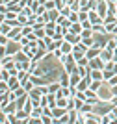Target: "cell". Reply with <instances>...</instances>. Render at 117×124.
<instances>
[{
	"mask_svg": "<svg viewBox=\"0 0 117 124\" xmlns=\"http://www.w3.org/2000/svg\"><path fill=\"white\" fill-rule=\"evenodd\" d=\"M87 52V46H84V43H78V45H74V48H72V56H74V59H80V57L86 56Z\"/></svg>",
	"mask_w": 117,
	"mask_h": 124,
	"instance_id": "5",
	"label": "cell"
},
{
	"mask_svg": "<svg viewBox=\"0 0 117 124\" xmlns=\"http://www.w3.org/2000/svg\"><path fill=\"white\" fill-rule=\"evenodd\" d=\"M17 109H19V106H17V100H11L8 106H4V108H0V111L6 115H15L17 113Z\"/></svg>",
	"mask_w": 117,
	"mask_h": 124,
	"instance_id": "6",
	"label": "cell"
},
{
	"mask_svg": "<svg viewBox=\"0 0 117 124\" xmlns=\"http://www.w3.org/2000/svg\"><path fill=\"white\" fill-rule=\"evenodd\" d=\"M89 67H91V69H100V70H104L106 63L102 61L100 56H99V57H93V59H89Z\"/></svg>",
	"mask_w": 117,
	"mask_h": 124,
	"instance_id": "7",
	"label": "cell"
},
{
	"mask_svg": "<svg viewBox=\"0 0 117 124\" xmlns=\"http://www.w3.org/2000/svg\"><path fill=\"white\" fill-rule=\"evenodd\" d=\"M100 59L104 63L113 61V50H110V48H102V50H100Z\"/></svg>",
	"mask_w": 117,
	"mask_h": 124,
	"instance_id": "8",
	"label": "cell"
},
{
	"mask_svg": "<svg viewBox=\"0 0 117 124\" xmlns=\"http://www.w3.org/2000/svg\"><path fill=\"white\" fill-rule=\"evenodd\" d=\"M108 22H117V17H115V13H108V15L104 17V24H108Z\"/></svg>",
	"mask_w": 117,
	"mask_h": 124,
	"instance_id": "20",
	"label": "cell"
},
{
	"mask_svg": "<svg viewBox=\"0 0 117 124\" xmlns=\"http://www.w3.org/2000/svg\"><path fill=\"white\" fill-rule=\"evenodd\" d=\"M71 31H72V33H76V35H82V31H84L82 22H72V24H71Z\"/></svg>",
	"mask_w": 117,
	"mask_h": 124,
	"instance_id": "13",
	"label": "cell"
},
{
	"mask_svg": "<svg viewBox=\"0 0 117 124\" xmlns=\"http://www.w3.org/2000/svg\"><path fill=\"white\" fill-rule=\"evenodd\" d=\"M97 93H99V98H100L102 102H110V100H112L113 96H115V94H113V89H112V85H110L108 82H102L100 89H99Z\"/></svg>",
	"mask_w": 117,
	"mask_h": 124,
	"instance_id": "1",
	"label": "cell"
},
{
	"mask_svg": "<svg viewBox=\"0 0 117 124\" xmlns=\"http://www.w3.org/2000/svg\"><path fill=\"white\" fill-rule=\"evenodd\" d=\"M113 39H115V41H117V33H113Z\"/></svg>",
	"mask_w": 117,
	"mask_h": 124,
	"instance_id": "25",
	"label": "cell"
},
{
	"mask_svg": "<svg viewBox=\"0 0 117 124\" xmlns=\"http://www.w3.org/2000/svg\"><path fill=\"white\" fill-rule=\"evenodd\" d=\"M100 50H102V48H99V46L87 48V52H86V56L89 57V59H93V57H99V56H100Z\"/></svg>",
	"mask_w": 117,
	"mask_h": 124,
	"instance_id": "10",
	"label": "cell"
},
{
	"mask_svg": "<svg viewBox=\"0 0 117 124\" xmlns=\"http://www.w3.org/2000/svg\"><path fill=\"white\" fill-rule=\"evenodd\" d=\"M82 43H84V46L93 48V46H95V35H93V37H84V39H82Z\"/></svg>",
	"mask_w": 117,
	"mask_h": 124,
	"instance_id": "17",
	"label": "cell"
},
{
	"mask_svg": "<svg viewBox=\"0 0 117 124\" xmlns=\"http://www.w3.org/2000/svg\"><path fill=\"white\" fill-rule=\"evenodd\" d=\"M45 8H46V11L58 9V8H56V0H48V2H45Z\"/></svg>",
	"mask_w": 117,
	"mask_h": 124,
	"instance_id": "21",
	"label": "cell"
},
{
	"mask_svg": "<svg viewBox=\"0 0 117 124\" xmlns=\"http://www.w3.org/2000/svg\"><path fill=\"white\" fill-rule=\"evenodd\" d=\"M95 9H97V11H99V15L104 19V17L108 15V11H110V4H108V0H99Z\"/></svg>",
	"mask_w": 117,
	"mask_h": 124,
	"instance_id": "4",
	"label": "cell"
},
{
	"mask_svg": "<svg viewBox=\"0 0 117 124\" xmlns=\"http://www.w3.org/2000/svg\"><path fill=\"white\" fill-rule=\"evenodd\" d=\"M34 33H36L39 39H43V37L46 35V30H45V24H41V22H36L34 24Z\"/></svg>",
	"mask_w": 117,
	"mask_h": 124,
	"instance_id": "9",
	"label": "cell"
},
{
	"mask_svg": "<svg viewBox=\"0 0 117 124\" xmlns=\"http://www.w3.org/2000/svg\"><path fill=\"white\" fill-rule=\"evenodd\" d=\"M11 78V70H8V69L0 67V80H4V82H8Z\"/></svg>",
	"mask_w": 117,
	"mask_h": 124,
	"instance_id": "16",
	"label": "cell"
},
{
	"mask_svg": "<svg viewBox=\"0 0 117 124\" xmlns=\"http://www.w3.org/2000/svg\"><path fill=\"white\" fill-rule=\"evenodd\" d=\"M69 76H71V87H76L78 82L82 80V76L78 74V70H76V72H72V74H69Z\"/></svg>",
	"mask_w": 117,
	"mask_h": 124,
	"instance_id": "15",
	"label": "cell"
},
{
	"mask_svg": "<svg viewBox=\"0 0 117 124\" xmlns=\"http://www.w3.org/2000/svg\"><path fill=\"white\" fill-rule=\"evenodd\" d=\"M108 83H110L112 87H113V85H117V74H115V76L112 78V80H108Z\"/></svg>",
	"mask_w": 117,
	"mask_h": 124,
	"instance_id": "24",
	"label": "cell"
},
{
	"mask_svg": "<svg viewBox=\"0 0 117 124\" xmlns=\"http://www.w3.org/2000/svg\"><path fill=\"white\" fill-rule=\"evenodd\" d=\"M6 93H9V83L0 80V94H6Z\"/></svg>",
	"mask_w": 117,
	"mask_h": 124,
	"instance_id": "18",
	"label": "cell"
},
{
	"mask_svg": "<svg viewBox=\"0 0 117 124\" xmlns=\"http://www.w3.org/2000/svg\"><path fill=\"white\" fill-rule=\"evenodd\" d=\"M20 2V6H22V8H26V6H32V2H34V0H19Z\"/></svg>",
	"mask_w": 117,
	"mask_h": 124,
	"instance_id": "23",
	"label": "cell"
},
{
	"mask_svg": "<svg viewBox=\"0 0 117 124\" xmlns=\"http://www.w3.org/2000/svg\"><path fill=\"white\" fill-rule=\"evenodd\" d=\"M11 31V24L8 21H2V24H0V35H8Z\"/></svg>",
	"mask_w": 117,
	"mask_h": 124,
	"instance_id": "12",
	"label": "cell"
},
{
	"mask_svg": "<svg viewBox=\"0 0 117 124\" xmlns=\"http://www.w3.org/2000/svg\"><path fill=\"white\" fill-rule=\"evenodd\" d=\"M58 17H60V9H50V11H46V19L48 21H58Z\"/></svg>",
	"mask_w": 117,
	"mask_h": 124,
	"instance_id": "14",
	"label": "cell"
},
{
	"mask_svg": "<svg viewBox=\"0 0 117 124\" xmlns=\"http://www.w3.org/2000/svg\"><path fill=\"white\" fill-rule=\"evenodd\" d=\"M56 22H54V21H48V22H46V24H45V30H46V35H54V33H56Z\"/></svg>",
	"mask_w": 117,
	"mask_h": 124,
	"instance_id": "11",
	"label": "cell"
},
{
	"mask_svg": "<svg viewBox=\"0 0 117 124\" xmlns=\"http://www.w3.org/2000/svg\"><path fill=\"white\" fill-rule=\"evenodd\" d=\"M102 72H104V82H108V80H112V78L115 76V72H113V69H104Z\"/></svg>",
	"mask_w": 117,
	"mask_h": 124,
	"instance_id": "19",
	"label": "cell"
},
{
	"mask_svg": "<svg viewBox=\"0 0 117 124\" xmlns=\"http://www.w3.org/2000/svg\"><path fill=\"white\" fill-rule=\"evenodd\" d=\"M69 21H71V22H80V17H78V11H71V15H69Z\"/></svg>",
	"mask_w": 117,
	"mask_h": 124,
	"instance_id": "22",
	"label": "cell"
},
{
	"mask_svg": "<svg viewBox=\"0 0 117 124\" xmlns=\"http://www.w3.org/2000/svg\"><path fill=\"white\" fill-rule=\"evenodd\" d=\"M19 50H22V45L19 41H15V39H11L6 46H2V54L0 56H15Z\"/></svg>",
	"mask_w": 117,
	"mask_h": 124,
	"instance_id": "2",
	"label": "cell"
},
{
	"mask_svg": "<svg viewBox=\"0 0 117 124\" xmlns=\"http://www.w3.org/2000/svg\"><path fill=\"white\" fill-rule=\"evenodd\" d=\"M76 69H78V63H76V59H74V56H69L67 57V61L63 63V70H65L67 74H72V72H76Z\"/></svg>",
	"mask_w": 117,
	"mask_h": 124,
	"instance_id": "3",
	"label": "cell"
}]
</instances>
